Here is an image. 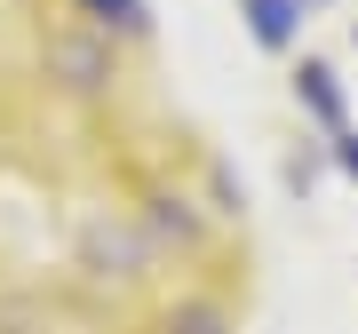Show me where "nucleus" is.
Segmentation results:
<instances>
[{
	"instance_id": "nucleus-1",
	"label": "nucleus",
	"mask_w": 358,
	"mask_h": 334,
	"mask_svg": "<svg viewBox=\"0 0 358 334\" xmlns=\"http://www.w3.org/2000/svg\"><path fill=\"white\" fill-rule=\"evenodd\" d=\"M72 263L88 270L96 286H143L159 270V247H152L136 207H88V215L72 223Z\"/></svg>"
},
{
	"instance_id": "nucleus-2",
	"label": "nucleus",
	"mask_w": 358,
	"mask_h": 334,
	"mask_svg": "<svg viewBox=\"0 0 358 334\" xmlns=\"http://www.w3.org/2000/svg\"><path fill=\"white\" fill-rule=\"evenodd\" d=\"M40 80L56 96H72V103L112 96L120 88V40L103 24H88V16H64V24L40 32Z\"/></svg>"
},
{
	"instance_id": "nucleus-3",
	"label": "nucleus",
	"mask_w": 358,
	"mask_h": 334,
	"mask_svg": "<svg viewBox=\"0 0 358 334\" xmlns=\"http://www.w3.org/2000/svg\"><path fill=\"white\" fill-rule=\"evenodd\" d=\"M136 215H143V231H152V247H159V255H183V263H192V255H207V239H215V207H207V199H192V191H183V183H152V191H143L136 199Z\"/></svg>"
},
{
	"instance_id": "nucleus-4",
	"label": "nucleus",
	"mask_w": 358,
	"mask_h": 334,
	"mask_svg": "<svg viewBox=\"0 0 358 334\" xmlns=\"http://www.w3.org/2000/svg\"><path fill=\"white\" fill-rule=\"evenodd\" d=\"M294 103H303L319 128H334V136H343V80H334V64L303 56V64H294Z\"/></svg>"
},
{
	"instance_id": "nucleus-5",
	"label": "nucleus",
	"mask_w": 358,
	"mask_h": 334,
	"mask_svg": "<svg viewBox=\"0 0 358 334\" xmlns=\"http://www.w3.org/2000/svg\"><path fill=\"white\" fill-rule=\"evenodd\" d=\"M239 16H247V32H255L271 56H287L294 40H303V0H239Z\"/></svg>"
},
{
	"instance_id": "nucleus-6",
	"label": "nucleus",
	"mask_w": 358,
	"mask_h": 334,
	"mask_svg": "<svg viewBox=\"0 0 358 334\" xmlns=\"http://www.w3.org/2000/svg\"><path fill=\"white\" fill-rule=\"evenodd\" d=\"M159 334H231V310L215 295H176L159 310Z\"/></svg>"
},
{
	"instance_id": "nucleus-7",
	"label": "nucleus",
	"mask_w": 358,
	"mask_h": 334,
	"mask_svg": "<svg viewBox=\"0 0 358 334\" xmlns=\"http://www.w3.org/2000/svg\"><path fill=\"white\" fill-rule=\"evenodd\" d=\"M80 16L103 24L112 40H143V32H152V8H143V0H80Z\"/></svg>"
},
{
	"instance_id": "nucleus-8",
	"label": "nucleus",
	"mask_w": 358,
	"mask_h": 334,
	"mask_svg": "<svg viewBox=\"0 0 358 334\" xmlns=\"http://www.w3.org/2000/svg\"><path fill=\"white\" fill-rule=\"evenodd\" d=\"M207 207H215V215H239V191H231V167H207Z\"/></svg>"
},
{
	"instance_id": "nucleus-9",
	"label": "nucleus",
	"mask_w": 358,
	"mask_h": 334,
	"mask_svg": "<svg viewBox=\"0 0 358 334\" xmlns=\"http://www.w3.org/2000/svg\"><path fill=\"white\" fill-rule=\"evenodd\" d=\"M334 167L358 183V128H343V136H334Z\"/></svg>"
},
{
	"instance_id": "nucleus-10",
	"label": "nucleus",
	"mask_w": 358,
	"mask_h": 334,
	"mask_svg": "<svg viewBox=\"0 0 358 334\" xmlns=\"http://www.w3.org/2000/svg\"><path fill=\"white\" fill-rule=\"evenodd\" d=\"M303 8H319V0H303Z\"/></svg>"
},
{
	"instance_id": "nucleus-11",
	"label": "nucleus",
	"mask_w": 358,
	"mask_h": 334,
	"mask_svg": "<svg viewBox=\"0 0 358 334\" xmlns=\"http://www.w3.org/2000/svg\"><path fill=\"white\" fill-rule=\"evenodd\" d=\"M350 40H358V24H350Z\"/></svg>"
}]
</instances>
